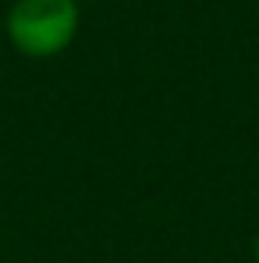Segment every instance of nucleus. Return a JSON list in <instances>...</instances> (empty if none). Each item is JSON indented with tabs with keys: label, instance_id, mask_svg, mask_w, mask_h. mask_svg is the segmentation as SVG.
I'll return each instance as SVG.
<instances>
[{
	"label": "nucleus",
	"instance_id": "f257e3e1",
	"mask_svg": "<svg viewBox=\"0 0 259 263\" xmlns=\"http://www.w3.org/2000/svg\"><path fill=\"white\" fill-rule=\"evenodd\" d=\"M82 25L78 0H14L7 11V40L22 57L46 61L75 43Z\"/></svg>",
	"mask_w": 259,
	"mask_h": 263
},
{
	"label": "nucleus",
	"instance_id": "f03ea898",
	"mask_svg": "<svg viewBox=\"0 0 259 263\" xmlns=\"http://www.w3.org/2000/svg\"><path fill=\"white\" fill-rule=\"evenodd\" d=\"M252 256H256V263H259V235H256V246H252Z\"/></svg>",
	"mask_w": 259,
	"mask_h": 263
}]
</instances>
